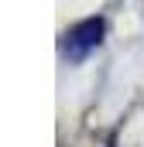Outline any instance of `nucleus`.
<instances>
[{
    "label": "nucleus",
    "instance_id": "f257e3e1",
    "mask_svg": "<svg viewBox=\"0 0 144 147\" xmlns=\"http://www.w3.org/2000/svg\"><path fill=\"white\" fill-rule=\"evenodd\" d=\"M100 38H103V21H100V17H86V21H79L75 28L65 31L62 48H65V55H69V58H82L89 48H96V45H100Z\"/></svg>",
    "mask_w": 144,
    "mask_h": 147
}]
</instances>
